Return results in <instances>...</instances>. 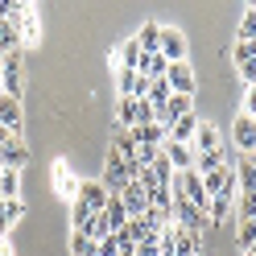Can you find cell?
I'll return each instance as SVG.
<instances>
[{
	"label": "cell",
	"instance_id": "4316f807",
	"mask_svg": "<svg viewBox=\"0 0 256 256\" xmlns=\"http://www.w3.org/2000/svg\"><path fill=\"white\" fill-rule=\"evenodd\" d=\"M132 112H136V100H120L116 104V128H120V132L132 128Z\"/></svg>",
	"mask_w": 256,
	"mask_h": 256
},
{
	"label": "cell",
	"instance_id": "ffe728a7",
	"mask_svg": "<svg viewBox=\"0 0 256 256\" xmlns=\"http://www.w3.org/2000/svg\"><path fill=\"white\" fill-rule=\"evenodd\" d=\"M112 153H116L120 162L136 166V145H132V136H128V132H116V136H112Z\"/></svg>",
	"mask_w": 256,
	"mask_h": 256
},
{
	"label": "cell",
	"instance_id": "d4e9b609",
	"mask_svg": "<svg viewBox=\"0 0 256 256\" xmlns=\"http://www.w3.org/2000/svg\"><path fill=\"white\" fill-rule=\"evenodd\" d=\"M170 95H174V91H170V83H166V78H149V95H145V100H149L153 108H162Z\"/></svg>",
	"mask_w": 256,
	"mask_h": 256
},
{
	"label": "cell",
	"instance_id": "d590c367",
	"mask_svg": "<svg viewBox=\"0 0 256 256\" xmlns=\"http://www.w3.org/2000/svg\"><path fill=\"white\" fill-rule=\"evenodd\" d=\"M252 162H256V149H252Z\"/></svg>",
	"mask_w": 256,
	"mask_h": 256
},
{
	"label": "cell",
	"instance_id": "9c48e42d",
	"mask_svg": "<svg viewBox=\"0 0 256 256\" xmlns=\"http://www.w3.org/2000/svg\"><path fill=\"white\" fill-rule=\"evenodd\" d=\"M198 124H202V116H198V112L182 116L178 124L170 128V140H174V145H190V140H194V132H198Z\"/></svg>",
	"mask_w": 256,
	"mask_h": 256
},
{
	"label": "cell",
	"instance_id": "2e32d148",
	"mask_svg": "<svg viewBox=\"0 0 256 256\" xmlns=\"http://www.w3.org/2000/svg\"><path fill=\"white\" fill-rule=\"evenodd\" d=\"M104 219H108V228H112V232H120L124 223H128V211H124L120 194H108V202H104Z\"/></svg>",
	"mask_w": 256,
	"mask_h": 256
},
{
	"label": "cell",
	"instance_id": "83f0119b",
	"mask_svg": "<svg viewBox=\"0 0 256 256\" xmlns=\"http://www.w3.org/2000/svg\"><path fill=\"white\" fill-rule=\"evenodd\" d=\"M236 223H244V219H256V194H240L236 198Z\"/></svg>",
	"mask_w": 256,
	"mask_h": 256
},
{
	"label": "cell",
	"instance_id": "44dd1931",
	"mask_svg": "<svg viewBox=\"0 0 256 256\" xmlns=\"http://www.w3.org/2000/svg\"><path fill=\"white\" fill-rule=\"evenodd\" d=\"M116 66H120V70H136V66H140V46H136L132 38H128V42L120 46V54H116Z\"/></svg>",
	"mask_w": 256,
	"mask_h": 256
},
{
	"label": "cell",
	"instance_id": "836d02e7",
	"mask_svg": "<svg viewBox=\"0 0 256 256\" xmlns=\"http://www.w3.org/2000/svg\"><path fill=\"white\" fill-rule=\"evenodd\" d=\"M244 116H256V87H248L244 95Z\"/></svg>",
	"mask_w": 256,
	"mask_h": 256
},
{
	"label": "cell",
	"instance_id": "5b68a950",
	"mask_svg": "<svg viewBox=\"0 0 256 256\" xmlns=\"http://www.w3.org/2000/svg\"><path fill=\"white\" fill-rule=\"evenodd\" d=\"M120 202H124V211H128V219H145V215H149V190L140 186L136 178L128 182L124 190H120Z\"/></svg>",
	"mask_w": 256,
	"mask_h": 256
},
{
	"label": "cell",
	"instance_id": "8fae6325",
	"mask_svg": "<svg viewBox=\"0 0 256 256\" xmlns=\"http://www.w3.org/2000/svg\"><path fill=\"white\" fill-rule=\"evenodd\" d=\"M25 162H29V149H25V140H8L4 149H0V166L4 170H25Z\"/></svg>",
	"mask_w": 256,
	"mask_h": 256
},
{
	"label": "cell",
	"instance_id": "484cf974",
	"mask_svg": "<svg viewBox=\"0 0 256 256\" xmlns=\"http://www.w3.org/2000/svg\"><path fill=\"white\" fill-rule=\"evenodd\" d=\"M236 244L244 248V252L256 244V219H244V223H236Z\"/></svg>",
	"mask_w": 256,
	"mask_h": 256
},
{
	"label": "cell",
	"instance_id": "f1b7e54d",
	"mask_svg": "<svg viewBox=\"0 0 256 256\" xmlns=\"http://www.w3.org/2000/svg\"><path fill=\"white\" fill-rule=\"evenodd\" d=\"M149 206L170 211V206H174V190H170V186H153V190H149Z\"/></svg>",
	"mask_w": 256,
	"mask_h": 256
},
{
	"label": "cell",
	"instance_id": "9a60e30c",
	"mask_svg": "<svg viewBox=\"0 0 256 256\" xmlns=\"http://www.w3.org/2000/svg\"><path fill=\"white\" fill-rule=\"evenodd\" d=\"M232 166H223V170H215V174H198V178H202V190H206V198H215V194H223V186H228L232 182Z\"/></svg>",
	"mask_w": 256,
	"mask_h": 256
},
{
	"label": "cell",
	"instance_id": "e0dca14e",
	"mask_svg": "<svg viewBox=\"0 0 256 256\" xmlns=\"http://www.w3.org/2000/svg\"><path fill=\"white\" fill-rule=\"evenodd\" d=\"M21 215H25V202L21 198H0V236H4Z\"/></svg>",
	"mask_w": 256,
	"mask_h": 256
},
{
	"label": "cell",
	"instance_id": "3957f363",
	"mask_svg": "<svg viewBox=\"0 0 256 256\" xmlns=\"http://www.w3.org/2000/svg\"><path fill=\"white\" fill-rule=\"evenodd\" d=\"M166 83H170L174 95H190V100L198 95V78H194V70H190V62H170Z\"/></svg>",
	"mask_w": 256,
	"mask_h": 256
},
{
	"label": "cell",
	"instance_id": "6da1fadb",
	"mask_svg": "<svg viewBox=\"0 0 256 256\" xmlns=\"http://www.w3.org/2000/svg\"><path fill=\"white\" fill-rule=\"evenodd\" d=\"M0 95H12V100H21V91H25V66H21V50H12L0 58Z\"/></svg>",
	"mask_w": 256,
	"mask_h": 256
},
{
	"label": "cell",
	"instance_id": "d6a6232c",
	"mask_svg": "<svg viewBox=\"0 0 256 256\" xmlns=\"http://www.w3.org/2000/svg\"><path fill=\"white\" fill-rule=\"evenodd\" d=\"M95 252H100V256H120V236L112 232L108 240H100V244H95Z\"/></svg>",
	"mask_w": 256,
	"mask_h": 256
},
{
	"label": "cell",
	"instance_id": "f546056e",
	"mask_svg": "<svg viewBox=\"0 0 256 256\" xmlns=\"http://www.w3.org/2000/svg\"><path fill=\"white\" fill-rule=\"evenodd\" d=\"M70 256H100V252H95V244L83 232H70Z\"/></svg>",
	"mask_w": 256,
	"mask_h": 256
},
{
	"label": "cell",
	"instance_id": "4fadbf2b",
	"mask_svg": "<svg viewBox=\"0 0 256 256\" xmlns=\"http://www.w3.org/2000/svg\"><path fill=\"white\" fill-rule=\"evenodd\" d=\"M78 202H87L91 211H104V202H108V190L100 186V178H91V182H83L78 186V194H74Z\"/></svg>",
	"mask_w": 256,
	"mask_h": 256
},
{
	"label": "cell",
	"instance_id": "30bf717a",
	"mask_svg": "<svg viewBox=\"0 0 256 256\" xmlns=\"http://www.w3.org/2000/svg\"><path fill=\"white\" fill-rule=\"evenodd\" d=\"M132 42L140 46V54H157V46H162V25H157V21H145V25L132 34Z\"/></svg>",
	"mask_w": 256,
	"mask_h": 256
},
{
	"label": "cell",
	"instance_id": "52a82bcc",
	"mask_svg": "<svg viewBox=\"0 0 256 256\" xmlns=\"http://www.w3.org/2000/svg\"><path fill=\"white\" fill-rule=\"evenodd\" d=\"M223 145H228V140H223V132H219L211 120H202L198 132H194V140H190V149H194V153H219Z\"/></svg>",
	"mask_w": 256,
	"mask_h": 256
},
{
	"label": "cell",
	"instance_id": "ac0fdd59",
	"mask_svg": "<svg viewBox=\"0 0 256 256\" xmlns=\"http://www.w3.org/2000/svg\"><path fill=\"white\" fill-rule=\"evenodd\" d=\"M38 34H42V25H38V8L29 4V12H25L21 25H17V38H21V46H34V42H38Z\"/></svg>",
	"mask_w": 256,
	"mask_h": 256
},
{
	"label": "cell",
	"instance_id": "cb8c5ba5",
	"mask_svg": "<svg viewBox=\"0 0 256 256\" xmlns=\"http://www.w3.org/2000/svg\"><path fill=\"white\" fill-rule=\"evenodd\" d=\"M12 50H21V38H17V29H12L4 17H0V58L12 54Z\"/></svg>",
	"mask_w": 256,
	"mask_h": 256
},
{
	"label": "cell",
	"instance_id": "4dcf8cb0",
	"mask_svg": "<svg viewBox=\"0 0 256 256\" xmlns=\"http://www.w3.org/2000/svg\"><path fill=\"white\" fill-rule=\"evenodd\" d=\"M136 256H162V240H157V232L145 236V240L136 244Z\"/></svg>",
	"mask_w": 256,
	"mask_h": 256
},
{
	"label": "cell",
	"instance_id": "d6986e66",
	"mask_svg": "<svg viewBox=\"0 0 256 256\" xmlns=\"http://www.w3.org/2000/svg\"><path fill=\"white\" fill-rule=\"evenodd\" d=\"M145 78H166V70H170V62L162 58V54H140V66H136Z\"/></svg>",
	"mask_w": 256,
	"mask_h": 256
},
{
	"label": "cell",
	"instance_id": "277c9868",
	"mask_svg": "<svg viewBox=\"0 0 256 256\" xmlns=\"http://www.w3.org/2000/svg\"><path fill=\"white\" fill-rule=\"evenodd\" d=\"M232 145H236L240 157H252V149H256V124H252V116H244V112L232 120Z\"/></svg>",
	"mask_w": 256,
	"mask_h": 256
},
{
	"label": "cell",
	"instance_id": "8992f818",
	"mask_svg": "<svg viewBox=\"0 0 256 256\" xmlns=\"http://www.w3.org/2000/svg\"><path fill=\"white\" fill-rule=\"evenodd\" d=\"M157 54H162L166 62H186V38H182V29L162 25V46H157Z\"/></svg>",
	"mask_w": 256,
	"mask_h": 256
},
{
	"label": "cell",
	"instance_id": "7c38bea8",
	"mask_svg": "<svg viewBox=\"0 0 256 256\" xmlns=\"http://www.w3.org/2000/svg\"><path fill=\"white\" fill-rule=\"evenodd\" d=\"M128 136H132V145H166L170 140V132L157 124H136V128H128Z\"/></svg>",
	"mask_w": 256,
	"mask_h": 256
},
{
	"label": "cell",
	"instance_id": "8d00e7d4",
	"mask_svg": "<svg viewBox=\"0 0 256 256\" xmlns=\"http://www.w3.org/2000/svg\"><path fill=\"white\" fill-rule=\"evenodd\" d=\"M0 170H4V166H0Z\"/></svg>",
	"mask_w": 256,
	"mask_h": 256
},
{
	"label": "cell",
	"instance_id": "e575fe53",
	"mask_svg": "<svg viewBox=\"0 0 256 256\" xmlns=\"http://www.w3.org/2000/svg\"><path fill=\"white\" fill-rule=\"evenodd\" d=\"M248 256H256V244H252V248H248Z\"/></svg>",
	"mask_w": 256,
	"mask_h": 256
},
{
	"label": "cell",
	"instance_id": "74e56055",
	"mask_svg": "<svg viewBox=\"0 0 256 256\" xmlns=\"http://www.w3.org/2000/svg\"><path fill=\"white\" fill-rule=\"evenodd\" d=\"M0 91H4V87H0Z\"/></svg>",
	"mask_w": 256,
	"mask_h": 256
},
{
	"label": "cell",
	"instance_id": "5bb4252c",
	"mask_svg": "<svg viewBox=\"0 0 256 256\" xmlns=\"http://www.w3.org/2000/svg\"><path fill=\"white\" fill-rule=\"evenodd\" d=\"M236 186H240V194H256V162L252 157L236 162Z\"/></svg>",
	"mask_w": 256,
	"mask_h": 256
},
{
	"label": "cell",
	"instance_id": "7402d4cb",
	"mask_svg": "<svg viewBox=\"0 0 256 256\" xmlns=\"http://www.w3.org/2000/svg\"><path fill=\"white\" fill-rule=\"evenodd\" d=\"M0 198H21V174L0 170Z\"/></svg>",
	"mask_w": 256,
	"mask_h": 256
},
{
	"label": "cell",
	"instance_id": "ba28073f",
	"mask_svg": "<svg viewBox=\"0 0 256 256\" xmlns=\"http://www.w3.org/2000/svg\"><path fill=\"white\" fill-rule=\"evenodd\" d=\"M162 153L170 157L174 174H186V170H194V149H190V145H174V140H166V145H162Z\"/></svg>",
	"mask_w": 256,
	"mask_h": 256
},
{
	"label": "cell",
	"instance_id": "603a6c76",
	"mask_svg": "<svg viewBox=\"0 0 256 256\" xmlns=\"http://www.w3.org/2000/svg\"><path fill=\"white\" fill-rule=\"evenodd\" d=\"M236 42H256V8L252 4L244 8V17H240V25H236Z\"/></svg>",
	"mask_w": 256,
	"mask_h": 256
},
{
	"label": "cell",
	"instance_id": "1f68e13d",
	"mask_svg": "<svg viewBox=\"0 0 256 256\" xmlns=\"http://www.w3.org/2000/svg\"><path fill=\"white\" fill-rule=\"evenodd\" d=\"M136 124H153V104L149 100H136V112H132V128Z\"/></svg>",
	"mask_w": 256,
	"mask_h": 256
},
{
	"label": "cell",
	"instance_id": "7a4b0ae2",
	"mask_svg": "<svg viewBox=\"0 0 256 256\" xmlns=\"http://www.w3.org/2000/svg\"><path fill=\"white\" fill-rule=\"evenodd\" d=\"M132 182V170H128V162H120L116 153L108 149V157H104V178H100V186L108 190V194H120V190Z\"/></svg>",
	"mask_w": 256,
	"mask_h": 256
}]
</instances>
